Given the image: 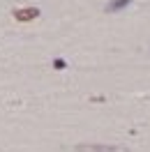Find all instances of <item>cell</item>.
Masks as SVG:
<instances>
[{"mask_svg": "<svg viewBox=\"0 0 150 152\" xmlns=\"http://www.w3.org/2000/svg\"><path fill=\"white\" fill-rule=\"evenodd\" d=\"M42 14L37 7H21V10H14V19L19 23H28V21H35Z\"/></svg>", "mask_w": 150, "mask_h": 152, "instance_id": "6da1fadb", "label": "cell"}, {"mask_svg": "<svg viewBox=\"0 0 150 152\" xmlns=\"http://www.w3.org/2000/svg\"><path fill=\"white\" fill-rule=\"evenodd\" d=\"M76 152H129L120 145H79Z\"/></svg>", "mask_w": 150, "mask_h": 152, "instance_id": "7a4b0ae2", "label": "cell"}, {"mask_svg": "<svg viewBox=\"0 0 150 152\" xmlns=\"http://www.w3.org/2000/svg\"><path fill=\"white\" fill-rule=\"evenodd\" d=\"M132 0H113V2H109L106 5V12H118V10H125L127 5H129Z\"/></svg>", "mask_w": 150, "mask_h": 152, "instance_id": "3957f363", "label": "cell"}, {"mask_svg": "<svg viewBox=\"0 0 150 152\" xmlns=\"http://www.w3.org/2000/svg\"><path fill=\"white\" fill-rule=\"evenodd\" d=\"M53 67H56V69H65L67 62H65V60H60V58H56V60H53Z\"/></svg>", "mask_w": 150, "mask_h": 152, "instance_id": "277c9868", "label": "cell"}]
</instances>
